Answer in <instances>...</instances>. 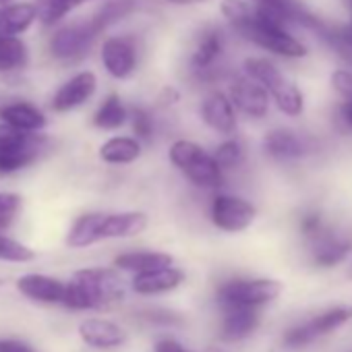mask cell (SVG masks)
Here are the masks:
<instances>
[{
  "label": "cell",
  "mask_w": 352,
  "mask_h": 352,
  "mask_svg": "<svg viewBox=\"0 0 352 352\" xmlns=\"http://www.w3.org/2000/svg\"><path fill=\"white\" fill-rule=\"evenodd\" d=\"M100 160L108 166H129L143 153V143L135 135H114L100 145Z\"/></svg>",
  "instance_id": "19"
},
{
  "label": "cell",
  "mask_w": 352,
  "mask_h": 352,
  "mask_svg": "<svg viewBox=\"0 0 352 352\" xmlns=\"http://www.w3.org/2000/svg\"><path fill=\"white\" fill-rule=\"evenodd\" d=\"M224 46H226V38L220 28H214V25L204 28L189 56L191 73H195L199 79L210 77L224 54Z\"/></svg>",
  "instance_id": "11"
},
{
  "label": "cell",
  "mask_w": 352,
  "mask_h": 352,
  "mask_svg": "<svg viewBox=\"0 0 352 352\" xmlns=\"http://www.w3.org/2000/svg\"><path fill=\"white\" fill-rule=\"evenodd\" d=\"M164 3L172 7H199V5L212 3V0H164Z\"/></svg>",
  "instance_id": "43"
},
{
  "label": "cell",
  "mask_w": 352,
  "mask_h": 352,
  "mask_svg": "<svg viewBox=\"0 0 352 352\" xmlns=\"http://www.w3.org/2000/svg\"><path fill=\"white\" fill-rule=\"evenodd\" d=\"M261 149L267 157L276 162H296L309 153L307 141L292 129L276 126L267 131L261 139Z\"/></svg>",
  "instance_id": "13"
},
{
  "label": "cell",
  "mask_w": 352,
  "mask_h": 352,
  "mask_svg": "<svg viewBox=\"0 0 352 352\" xmlns=\"http://www.w3.org/2000/svg\"><path fill=\"white\" fill-rule=\"evenodd\" d=\"M106 212H89L79 216L67 232V247L87 249L102 241V222Z\"/></svg>",
  "instance_id": "24"
},
{
  "label": "cell",
  "mask_w": 352,
  "mask_h": 352,
  "mask_svg": "<svg viewBox=\"0 0 352 352\" xmlns=\"http://www.w3.org/2000/svg\"><path fill=\"white\" fill-rule=\"evenodd\" d=\"M0 284H3V280H0Z\"/></svg>",
  "instance_id": "48"
},
{
  "label": "cell",
  "mask_w": 352,
  "mask_h": 352,
  "mask_svg": "<svg viewBox=\"0 0 352 352\" xmlns=\"http://www.w3.org/2000/svg\"><path fill=\"white\" fill-rule=\"evenodd\" d=\"M124 296L120 276L108 267H85L73 274L65 288L63 305L73 311L102 309Z\"/></svg>",
  "instance_id": "1"
},
{
  "label": "cell",
  "mask_w": 352,
  "mask_h": 352,
  "mask_svg": "<svg viewBox=\"0 0 352 352\" xmlns=\"http://www.w3.org/2000/svg\"><path fill=\"white\" fill-rule=\"evenodd\" d=\"M98 91V77L91 71H81L67 79L52 96V110L54 112H71L87 104Z\"/></svg>",
  "instance_id": "12"
},
{
  "label": "cell",
  "mask_w": 352,
  "mask_h": 352,
  "mask_svg": "<svg viewBox=\"0 0 352 352\" xmlns=\"http://www.w3.org/2000/svg\"><path fill=\"white\" fill-rule=\"evenodd\" d=\"M129 122H131V131L133 135L143 143V141H149L153 137V131H155V122H153V114L143 108V106H135L131 108V116H129Z\"/></svg>",
  "instance_id": "34"
},
{
  "label": "cell",
  "mask_w": 352,
  "mask_h": 352,
  "mask_svg": "<svg viewBox=\"0 0 352 352\" xmlns=\"http://www.w3.org/2000/svg\"><path fill=\"white\" fill-rule=\"evenodd\" d=\"M102 32L96 28V23L83 21V23H71L60 28L52 40H50V52L54 58L58 60H75L81 58L83 54H87V50L91 48V44L96 42V38Z\"/></svg>",
  "instance_id": "9"
},
{
  "label": "cell",
  "mask_w": 352,
  "mask_h": 352,
  "mask_svg": "<svg viewBox=\"0 0 352 352\" xmlns=\"http://www.w3.org/2000/svg\"><path fill=\"white\" fill-rule=\"evenodd\" d=\"M65 288L67 282H60L52 276L44 274H25L17 280V290L36 302H48V305H63L65 300Z\"/></svg>",
  "instance_id": "16"
},
{
  "label": "cell",
  "mask_w": 352,
  "mask_h": 352,
  "mask_svg": "<svg viewBox=\"0 0 352 352\" xmlns=\"http://www.w3.org/2000/svg\"><path fill=\"white\" fill-rule=\"evenodd\" d=\"M36 257V253L21 245L19 241H13L5 234H0V259L11 261V263H28Z\"/></svg>",
  "instance_id": "35"
},
{
  "label": "cell",
  "mask_w": 352,
  "mask_h": 352,
  "mask_svg": "<svg viewBox=\"0 0 352 352\" xmlns=\"http://www.w3.org/2000/svg\"><path fill=\"white\" fill-rule=\"evenodd\" d=\"M0 120L28 133H40L48 124L44 112L23 100H9L0 104Z\"/></svg>",
  "instance_id": "17"
},
{
  "label": "cell",
  "mask_w": 352,
  "mask_h": 352,
  "mask_svg": "<svg viewBox=\"0 0 352 352\" xmlns=\"http://www.w3.org/2000/svg\"><path fill=\"white\" fill-rule=\"evenodd\" d=\"M210 222L226 234H241L257 220V208L249 199L232 193H216L210 201Z\"/></svg>",
  "instance_id": "6"
},
{
  "label": "cell",
  "mask_w": 352,
  "mask_h": 352,
  "mask_svg": "<svg viewBox=\"0 0 352 352\" xmlns=\"http://www.w3.org/2000/svg\"><path fill=\"white\" fill-rule=\"evenodd\" d=\"M168 265H174V259L162 251H126L114 257V267L129 274H145Z\"/></svg>",
  "instance_id": "23"
},
{
  "label": "cell",
  "mask_w": 352,
  "mask_h": 352,
  "mask_svg": "<svg viewBox=\"0 0 352 352\" xmlns=\"http://www.w3.org/2000/svg\"><path fill=\"white\" fill-rule=\"evenodd\" d=\"M344 3H346V7H348V13L352 15V0H344Z\"/></svg>",
  "instance_id": "45"
},
{
  "label": "cell",
  "mask_w": 352,
  "mask_h": 352,
  "mask_svg": "<svg viewBox=\"0 0 352 352\" xmlns=\"http://www.w3.org/2000/svg\"><path fill=\"white\" fill-rule=\"evenodd\" d=\"M226 91H228L239 116H243L247 120H255V122L267 118L274 102H272L270 91L261 83H257L255 79L241 73L239 77H234L228 83Z\"/></svg>",
  "instance_id": "8"
},
{
  "label": "cell",
  "mask_w": 352,
  "mask_h": 352,
  "mask_svg": "<svg viewBox=\"0 0 352 352\" xmlns=\"http://www.w3.org/2000/svg\"><path fill=\"white\" fill-rule=\"evenodd\" d=\"M340 116H342L344 124L352 129V96L342 100V104H340Z\"/></svg>",
  "instance_id": "42"
},
{
  "label": "cell",
  "mask_w": 352,
  "mask_h": 352,
  "mask_svg": "<svg viewBox=\"0 0 352 352\" xmlns=\"http://www.w3.org/2000/svg\"><path fill=\"white\" fill-rule=\"evenodd\" d=\"M96 3V0H38V21H42L46 28L58 25L71 11Z\"/></svg>",
  "instance_id": "28"
},
{
  "label": "cell",
  "mask_w": 352,
  "mask_h": 352,
  "mask_svg": "<svg viewBox=\"0 0 352 352\" xmlns=\"http://www.w3.org/2000/svg\"><path fill=\"white\" fill-rule=\"evenodd\" d=\"M185 282V272L168 265V267H160L153 272H145V274H135L131 286L137 294L141 296H153V294H166L176 290Z\"/></svg>",
  "instance_id": "15"
},
{
  "label": "cell",
  "mask_w": 352,
  "mask_h": 352,
  "mask_svg": "<svg viewBox=\"0 0 352 352\" xmlns=\"http://www.w3.org/2000/svg\"><path fill=\"white\" fill-rule=\"evenodd\" d=\"M179 100H181V94L176 91L174 87H164V89L160 91V98H157V102H160V106H162V108L174 106Z\"/></svg>",
  "instance_id": "41"
},
{
  "label": "cell",
  "mask_w": 352,
  "mask_h": 352,
  "mask_svg": "<svg viewBox=\"0 0 352 352\" xmlns=\"http://www.w3.org/2000/svg\"><path fill=\"white\" fill-rule=\"evenodd\" d=\"M222 336L226 340H243L259 325V309L224 305L222 307Z\"/></svg>",
  "instance_id": "22"
},
{
  "label": "cell",
  "mask_w": 352,
  "mask_h": 352,
  "mask_svg": "<svg viewBox=\"0 0 352 352\" xmlns=\"http://www.w3.org/2000/svg\"><path fill=\"white\" fill-rule=\"evenodd\" d=\"M21 197L17 193H0V234H5L17 220Z\"/></svg>",
  "instance_id": "36"
},
{
  "label": "cell",
  "mask_w": 352,
  "mask_h": 352,
  "mask_svg": "<svg viewBox=\"0 0 352 352\" xmlns=\"http://www.w3.org/2000/svg\"><path fill=\"white\" fill-rule=\"evenodd\" d=\"M325 230H327V228H325V224H323L321 214L309 212V214H305V216L300 218V232H302L305 239L313 241V239H317L319 234H323Z\"/></svg>",
  "instance_id": "38"
},
{
  "label": "cell",
  "mask_w": 352,
  "mask_h": 352,
  "mask_svg": "<svg viewBox=\"0 0 352 352\" xmlns=\"http://www.w3.org/2000/svg\"><path fill=\"white\" fill-rule=\"evenodd\" d=\"M0 352H36V350L28 342L7 338V340H0Z\"/></svg>",
  "instance_id": "39"
},
{
  "label": "cell",
  "mask_w": 352,
  "mask_h": 352,
  "mask_svg": "<svg viewBox=\"0 0 352 352\" xmlns=\"http://www.w3.org/2000/svg\"><path fill=\"white\" fill-rule=\"evenodd\" d=\"M131 110L124 106L122 98L118 94H110L102 100L98 110L94 112V126L100 131H118L129 122Z\"/></svg>",
  "instance_id": "25"
},
{
  "label": "cell",
  "mask_w": 352,
  "mask_h": 352,
  "mask_svg": "<svg viewBox=\"0 0 352 352\" xmlns=\"http://www.w3.org/2000/svg\"><path fill=\"white\" fill-rule=\"evenodd\" d=\"M270 96H272V102L278 108V112H282L284 116H288V118L302 116V112H305V94L294 81L286 79Z\"/></svg>",
  "instance_id": "27"
},
{
  "label": "cell",
  "mask_w": 352,
  "mask_h": 352,
  "mask_svg": "<svg viewBox=\"0 0 352 352\" xmlns=\"http://www.w3.org/2000/svg\"><path fill=\"white\" fill-rule=\"evenodd\" d=\"M100 60L104 71L116 79L126 81L135 75L139 67V44L135 36H108L100 48Z\"/></svg>",
  "instance_id": "7"
},
{
  "label": "cell",
  "mask_w": 352,
  "mask_h": 352,
  "mask_svg": "<svg viewBox=\"0 0 352 352\" xmlns=\"http://www.w3.org/2000/svg\"><path fill=\"white\" fill-rule=\"evenodd\" d=\"M315 340H317V336H315V331H313L309 321L298 323V325L290 327L284 333V346H288V348H302V346H309Z\"/></svg>",
  "instance_id": "37"
},
{
  "label": "cell",
  "mask_w": 352,
  "mask_h": 352,
  "mask_svg": "<svg viewBox=\"0 0 352 352\" xmlns=\"http://www.w3.org/2000/svg\"><path fill=\"white\" fill-rule=\"evenodd\" d=\"M214 155H216L220 168L228 174V172H232V170H239V168L245 164L247 151H245L243 141L236 139V137L232 135V137H224V139L216 145Z\"/></svg>",
  "instance_id": "30"
},
{
  "label": "cell",
  "mask_w": 352,
  "mask_h": 352,
  "mask_svg": "<svg viewBox=\"0 0 352 352\" xmlns=\"http://www.w3.org/2000/svg\"><path fill=\"white\" fill-rule=\"evenodd\" d=\"M282 292V284L272 278H234L218 288V302L261 309L274 302Z\"/></svg>",
  "instance_id": "5"
},
{
  "label": "cell",
  "mask_w": 352,
  "mask_h": 352,
  "mask_svg": "<svg viewBox=\"0 0 352 352\" xmlns=\"http://www.w3.org/2000/svg\"><path fill=\"white\" fill-rule=\"evenodd\" d=\"M204 124L220 137H232L239 129V112L224 89H212L199 104Z\"/></svg>",
  "instance_id": "10"
},
{
  "label": "cell",
  "mask_w": 352,
  "mask_h": 352,
  "mask_svg": "<svg viewBox=\"0 0 352 352\" xmlns=\"http://www.w3.org/2000/svg\"><path fill=\"white\" fill-rule=\"evenodd\" d=\"M236 34H241L253 46H257L274 56H280L284 60H300V58L309 56V46L300 38H296L290 32V28L274 23V21L261 17L257 11H255L253 19L245 28H241Z\"/></svg>",
  "instance_id": "3"
},
{
  "label": "cell",
  "mask_w": 352,
  "mask_h": 352,
  "mask_svg": "<svg viewBox=\"0 0 352 352\" xmlns=\"http://www.w3.org/2000/svg\"><path fill=\"white\" fill-rule=\"evenodd\" d=\"M206 352H228V350H224V348H218V346H210Z\"/></svg>",
  "instance_id": "44"
},
{
  "label": "cell",
  "mask_w": 352,
  "mask_h": 352,
  "mask_svg": "<svg viewBox=\"0 0 352 352\" xmlns=\"http://www.w3.org/2000/svg\"><path fill=\"white\" fill-rule=\"evenodd\" d=\"M28 46L19 36H0V71H17L28 65Z\"/></svg>",
  "instance_id": "29"
},
{
  "label": "cell",
  "mask_w": 352,
  "mask_h": 352,
  "mask_svg": "<svg viewBox=\"0 0 352 352\" xmlns=\"http://www.w3.org/2000/svg\"><path fill=\"white\" fill-rule=\"evenodd\" d=\"M38 21L36 3L0 5V36H21Z\"/></svg>",
  "instance_id": "21"
},
{
  "label": "cell",
  "mask_w": 352,
  "mask_h": 352,
  "mask_svg": "<svg viewBox=\"0 0 352 352\" xmlns=\"http://www.w3.org/2000/svg\"><path fill=\"white\" fill-rule=\"evenodd\" d=\"M350 319H352V305H338V307H331V309L319 313L317 317L309 319V323H311L315 336L321 338L325 333H331L333 329H340Z\"/></svg>",
  "instance_id": "31"
},
{
  "label": "cell",
  "mask_w": 352,
  "mask_h": 352,
  "mask_svg": "<svg viewBox=\"0 0 352 352\" xmlns=\"http://www.w3.org/2000/svg\"><path fill=\"white\" fill-rule=\"evenodd\" d=\"M9 3H13V0H0V5H9Z\"/></svg>",
  "instance_id": "47"
},
{
  "label": "cell",
  "mask_w": 352,
  "mask_h": 352,
  "mask_svg": "<svg viewBox=\"0 0 352 352\" xmlns=\"http://www.w3.org/2000/svg\"><path fill=\"white\" fill-rule=\"evenodd\" d=\"M79 336L87 346L98 348V350L118 348L126 342V331L118 323L110 319H102V317H91V319L81 321Z\"/></svg>",
  "instance_id": "14"
},
{
  "label": "cell",
  "mask_w": 352,
  "mask_h": 352,
  "mask_svg": "<svg viewBox=\"0 0 352 352\" xmlns=\"http://www.w3.org/2000/svg\"><path fill=\"white\" fill-rule=\"evenodd\" d=\"M346 274H348V278L352 280V261H350V265H348V272H346Z\"/></svg>",
  "instance_id": "46"
},
{
  "label": "cell",
  "mask_w": 352,
  "mask_h": 352,
  "mask_svg": "<svg viewBox=\"0 0 352 352\" xmlns=\"http://www.w3.org/2000/svg\"><path fill=\"white\" fill-rule=\"evenodd\" d=\"M350 251H352V243L338 234H331L329 230H325L323 234L311 241V257L313 263L319 267L340 265L350 255Z\"/></svg>",
  "instance_id": "20"
},
{
  "label": "cell",
  "mask_w": 352,
  "mask_h": 352,
  "mask_svg": "<svg viewBox=\"0 0 352 352\" xmlns=\"http://www.w3.org/2000/svg\"><path fill=\"white\" fill-rule=\"evenodd\" d=\"M48 147V139L0 120V174H13L32 166Z\"/></svg>",
  "instance_id": "4"
},
{
  "label": "cell",
  "mask_w": 352,
  "mask_h": 352,
  "mask_svg": "<svg viewBox=\"0 0 352 352\" xmlns=\"http://www.w3.org/2000/svg\"><path fill=\"white\" fill-rule=\"evenodd\" d=\"M168 160L185 179L204 191H218L226 183V172L220 168L214 151L191 139H174L168 147Z\"/></svg>",
  "instance_id": "2"
},
{
  "label": "cell",
  "mask_w": 352,
  "mask_h": 352,
  "mask_svg": "<svg viewBox=\"0 0 352 352\" xmlns=\"http://www.w3.org/2000/svg\"><path fill=\"white\" fill-rule=\"evenodd\" d=\"M220 15L232 25L234 32H239L241 28H245L253 19L255 7H253L251 0H222Z\"/></svg>",
  "instance_id": "32"
},
{
  "label": "cell",
  "mask_w": 352,
  "mask_h": 352,
  "mask_svg": "<svg viewBox=\"0 0 352 352\" xmlns=\"http://www.w3.org/2000/svg\"><path fill=\"white\" fill-rule=\"evenodd\" d=\"M243 73L247 75V77H251V79H255L257 83H261L270 94L280 85V83H284L288 77L280 71V67L272 60V58H267V56H247L245 60H243Z\"/></svg>",
  "instance_id": "26"
},
{
  "label": "cell",
  "mask_w": 352,
  "mask_h": 352,
  "mask_svg": "<svg viewBox=\"0 0 352 352\" xmlns=\"http://www.w3.org/2000/svg\"><path fill=\"white\" fill-rule=\"evenodd\" d=\"M147 228L145 212H106L102 222V241L133 239Z\"/></svg>",
  "instance_id": "18"
},
{
  "label": "cell",
  "mask_w": 352,
  "mask_h": 352,
  "mask_svg": "<svg viewBox=\"0 0 352 352\" xmlns=\"http://www.w3.org/2000/svg\"><path fill=\"white\" fill-rule=\"evenodd\" d=\"M155 352H193V350L185 348L181 342H176L172 338H164L155 344Z\"/></svg>",
  "instance_id": "40"
},
{
  "label": "cell",
  "mask_w": 352,
  "mask_h": 352,
  "mask_svg": "<svg viewBox=\"0 0 352 352\" xmlns=\"http://www.w3.org/2000/svg\"><path fill=\"white\" fill-rule=\"evenodd\" d=\"M133 7H135V0H108V3H104V7L91 17V21L96 23L100 32H104L118 19L129 15Z\"/></svg>",
  "instance_id": "33"
}]
</instances>
